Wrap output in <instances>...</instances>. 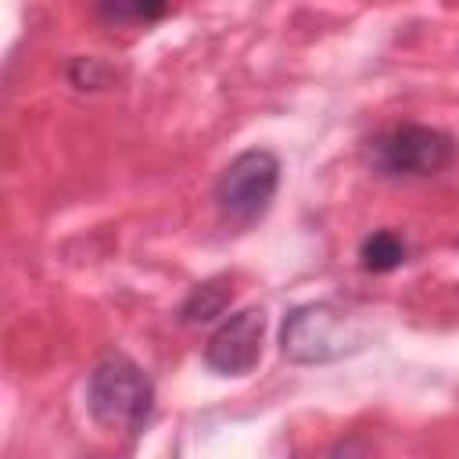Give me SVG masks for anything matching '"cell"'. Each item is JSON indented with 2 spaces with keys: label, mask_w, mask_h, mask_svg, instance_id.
<instances>
[{
  "label": "cell",
  "mask_w": 459,
  "mask_h": 459,
  "mask_svg": "<svg viewBox=\"0 0 459 459\" xmlns=\"http://www.w3.org/2000/svg\"><path fill=\"white\" fill-rule=\"evenodd\" d=\"M86 409L104 427L143 430L154 409V384L151 377L126 355H111L93 366L86 384Z\"/></svg>",
  "instance_id": "1"
},
{
  "label": "cell",
  "mask_w": 459,
  "mask_h": 459,
  "mask_svg": "<svg viewBox=\"0 0 459 459\" xmlns=\"http://www.w3.org/2000/svg\"><path fill=\"white\" fill-rule=\"evenodd\" d=\"M455 154L459 147L452 133L434 126H416V122L384 129L377 140H369V165L391 179L437 176L455 161Z\"/></svg>",
  "instance_id": "2"
},
{
  "label": "cell",
  "mask_w": 459,
  "mask_h": 459,
  "mask_svg": "<svg viewBox=\"0 0 459 459\" xmlns=\"http://www.w3.org/2000/svg\"><path fill=\"white\" fill-rule=\"evenodd\" d=\"M276 186H280V161L273 151H244L237 154L219 183H215V204L222 212L226 222L233 226H251L255 219H262L276 197Z\"/></svg>",
  "instance_id": "3"
},
{
  "label": "cell",
  "mask_w": 459,
  "mask_h": 459,
  "mask_svg": "<svg viewBox=\"0 0 459 459\" xmlns=\"http://www.w3.org/2000/svg\"><path fill=\"white\" fill-rule=\"evenodd\" d=\"M280 344L294 362H330L362 348V333H355L333 305H301L287 316Z\"/></svg>",
  "instance_id": "4"
},
{
  "label": "cell",
  "mask_w": 459,
  "mask_h": 459,
  "mask_svg": "<svg viewBox=\"0 0 459 459\" xmlns=\"http://www.w3.org/2000/svg\"><path fill=\"white\" fill-rule=\"evenodd\" d=\"M262 333H265V312L262 308H240L233 312L204 344V366L222 377L251 373L262 355Z\"/></svg>",
  "instance_id": "5"
},
{
  "label": "cell",
  "mask_w": 459,
  "mask_h": 459,
  "mask_svg": "<svg viewBox=\"0 0 459 459\" xmlns=\"http://www.w3.org/2000/svg\"><path fill=\"white\" fill-rule=\"evenodd\" d=\"M226 305H230V280L215 276V280L197 283V287L183 298V305H179V319H183V323H208V319L222 316Z\"/></svg>",
  "instance_id": "6"
},
{
  "label": "cell",
  "mask_w": 459,
  "mask_h": 459,
  "mask_svg": "<svg viewBox=\"0 0 459 459\" xmlns=\"http://www.w3.org/2000/svg\"><path fill=\"white\" fill-rule=\"evenodd\" d=\"M359 258H362V269L366 273H391L405 258V240L394 230H377V233H369L362 240Z\"/></svg>",
  "instance_id": "7"
},
{
  "label": "cell",
  "mask_w": 459,
  "mask_h": 459,
  "mask_svg": "<svg viewBox=\"0 0 459 459\" xmlns=\"http://www.w3.org/2000/svg\"><path fill=\"white\" fill-rule=\"evenodd\" d=\"M97 14L108 18V22H154V18L169 14V7L165 4H133V7H126V4H104V7H97Z\"/></svg>",
  "instance_id": "8"
}]
</instances>
